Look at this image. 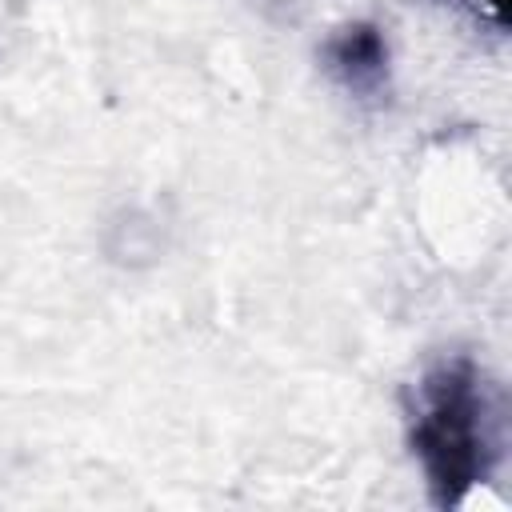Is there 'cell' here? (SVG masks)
Wrapping results in <instances>:
<instances>
[{
    "label": "cell",
    "mask_w": 512,
    "mask_h": 512,
    "mask_svg": "<svg viewBox=\"0 0 512 512\" xmlns=\"http://www.w3.org/2000/svg\"><path fill=\"white\" fill-rule=\"evenodd\" d=\"M412 444L424 460L428 484L440 504H456L484 472V400L468 364H452L428 376L424 404L416 412Z\"/></svg>",
    "instance_id": "6da1fadb"
},
{
    "label": "cell",
    "mask_w": 512,
    "mask_h": 512,
    "mask_svg": "<svg viewBox=\"0 0 512 512\" xmlns=\"http://www.w3.org/2000/svg\"><path fill=\"white\" fill-rule=\"evenodd\" d=\"M340 64H348L352 72H376L380 64H384V52H380V40L372 36V32H352V36H344V44H340Z\"/></svg>",
    "instance_id": "7a4b0ae2"
},
{
    "label": "cell",
    "mask_w": 512,
    "mask_h": 512,
    "mask_svg": "<svg viewBox=\"0 0 512 512\" xmlns=\"http://www.w3.org/2000/svg\"><path fill=\"white\" fill-rule=\"evenodd\" d=\"M488 4H492V12H496V16H504V8H508V0H488Z\"/></svg>",
    "instance_id": "3957f363"
}]
</instances>
